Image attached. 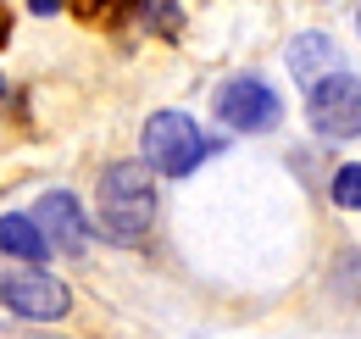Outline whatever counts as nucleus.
Masks as SVG:
<instances>
[{
    "mask_svg": "<svg viewBox=\"0 0 361 339\" xmlns=\"http://www.w3.org/2000/svg\"><path fill=\"white\" fill-rule=\"evenodd\" d=\"M94 212H100V234H106V239H117V245L145 239L150 222H156V184H150V167H139V162L106 167L100 172Z\"/></svg>",
    "mask_w": 361,
    "mask_h": 339,
    "instance_id": "1",
    "label": "nucleus"
},
{
    "mask_svg": "<svg viewBox=\"0 0 361 339\" xmlns=\"http://www.w3.org/2000/svg\"><path fill=\"white\" fill-rule=\"evenodd\" d=\"M212 150H217V145L189 123L183 112H156V117L145 123V167H150V172L189 178V172L200 167Z\"/></svg>",
    "mask_w": 361,
    "mask_h": 339,
    "instance_id": "2",
    "label": "nucleus"
},
{
    "mask_svg": "<svg viewBox=\"0 0 361 339\" xmlns=\"http://www.w3.org/2000/svg\"><path fill=\"white\" fill-rule=\"evenodd\" d=\"M306 117L322 139H356L361 133V78L356 73H328L306 89Z\"/></svg>",
    "mask_w": 361,
    "mask_h": 339,
    "instance_id": "3",
    "label": "nucleus"
},
{
    "mask_svg": "<svg viewBox=\"0 0 361 339\" xmlns=\"http://www.w3.org/2000/svg\"><path fill=\"white\" fill-rule=\"evenodd\" d=\"M0 300L17 311V317H34V323H56L73 311V295L61 278H50L45 267H23V273H6L0 278Z\"/></svg>",
    "mask_w": 361,
    "mask_h": 339,
    "instance_id": "4",
    "label": "nucleus"
},
{
    "mask_svg": "<svg viewBox=\"0 0 361 339\" xmlns=\"http://www.w3.org/2000/svg\"><path fill=\"white\" fill-rule=\"evenodd\" d=\"M212 106H217V123L239 128V133H262V128H272L283 117L278 95H272L262 78H228V84L212 95Z\"/></svg>",
    "mask_w": 361,
    "mask_h": 339,
    "instance_id": "5",
    "label": "nucleus"
},
{
    "mask_svg": "<svg viewBox=\"0 0 361 339\" xmlns=\"http://www.w3.org/2000/svg\"><path fill=\"white\" fill-rule=\"evenodd\" d=\"M34 222H39V234H45L56 251L78 256L84 251V239H90V222H84V206H78V195H67V189H56V195H45L39 201V212H34Z\"/></svg>",
    "mask_w": 361,
    "mask_h": 339,
    "instance_id": "6",
    "label": "nucleus"
},
{
    "mask_svg": "<svg viewBox=\"0 0 361 339\" xmlns=\"http://www.w3.org/2000/svg\"><path fill=\"white\" fill-rule=\"evenodd\" d=\"M289 73H295L300 84L312 89L317 78L339 73V44L328 40V34H300V40L289 44Z\"/></svg>",
    "mask_w": 361,
    "mask_h": 339,
    "instance_id": "7",
    "label": "nucleus"
},
{
    "mask_svg": "<svg viewBox=\"0 0 361 339\" xmlns=\"http://www.w3.org/2000/svg\"><path fill=\"white\" fill-rule=\"evenodd\" d=\"M0 251L17 256V261H39L50 251V239L39 234L34 217H0Z\"/></svg>",
    "mask_w": 361,
    "mask_h": 339,
    "instance_id": "8",
    "label": "nucleus"
},
{
    "mask_svg": "<svg viewBox=\"0 0 361 339\" xmlns=\"http://www.w3.org/2000/svg\"><path fill=\"white\" fill-rule=\"evenodd\" d=\"M334 201H339L345 212H361V162L334 172Z\"/></svg>",
    "mask_w": 361,
    "mask_h": 339,
    "instance_id": "9",
    "label": "nucleus"
},
{
    "mask_svg": "<svg viewBox=\"0 0 361 339\" xmlns=\"http://www.w3.org/2000/svg\"><path fill=\"white\" fill-rule=\"evenodd\" d=\"M128 6H139V0H78L84 17H117V11H128Z\"/></svg>",
    "mask_w": 361,
    "mask_h": 339,
    "instance_id": "10",
    "label": "nucleus"
},
{
    "mask_svg": "<svg viewBox=\"0 0 361 339\" xmlns=\"http://www.w3.org/2000/svg\"><path fill=\"white\" fill-rule=\"evenodd\" d=\"M28 11H39V17H50V11H61V0H28Z\"/></svg>",
    "mask_w": 361,
    "mask_h": 339,
    "instance_id": "11",
    "label": "nucleus"
},
{
    "mask_svg": "<svg viewBox=\"0 0 361 339\" xmlns=\"http://www.w3.org/2000/svg\"><path fill=\"white\" fill-rule=\"evenodd\" d=\"M6 34H11V11L0 6V44H6Z\"/></svg>",
    "mask_w": 361,
    "mask_h": 339,
    "instance_id": "12",
    "label": "nucleus"
},
{
    "mask_svg": "<svg viewBox=\"0 0 361 339\" xmlns=\"http://www.w3.org/2000/svg\"><path fill=\"white\" fill-rule=\"evenodd\" d=\"M28 339H61V334H28Z\"/></svg>",
    "mask_w": 361,
    "mask_h": 339,
    "instance_id": "13",
    "label": "nucleus"
},
{
    "mask_svg": "<svg viewBox=\"0 0 361 339\" xmlns=\"http://www.w3.org/2000/svg\"><path fill=\"white\" fill-rule=\"evenodd\" d=\"M0 95H6V78H0Z\"/></svg>",
    "mask_w": 361,
    "mask_h": 339,
    "instance_id": "14",
    "label": "nucleus"
},
{
    "mask_svg": "<svg viewBox=\"0 0 361 339\" xmlns=\"http://www.w3.org/2000/svg\"><path fill=\"white\" fill-rule=\"evenodd\" d=\"M356 28H361V17H356Z\"/></svg>",
    "mask_w": 361,
    "mask_h": 339,
    "instance_id": "15",
    "label": "nucleus"
}]
</instances>
